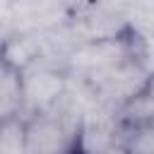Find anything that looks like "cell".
Segmentation results:
<instances>
[{
	"instance_id": "6da1fadb",
	"label": "cell",
	"mask_w": 154,
	"mask_h": 154,
	"mask_svg": "<svg viewBox=\"0 0 154 154\" xmlns=\"http://www.w3.org/2000/svg\"><path fill=\"white\" fill-rule=\"evenodd\" d=\"M26 142L29 154H65L70 147V135L60 118L41 113L26 120Z\"/></svg>"
},
{
	"instance_id": "7a4b0ae2",
	"label": "cell",
	"mask_w": 154,
	"mask_h": 154,
	"mask_svg": "<svg viewBox=\"0 0 154 154\" xmlns=\"http://www.w3.org/2000/svg\"><path fill=\"white\" fill-rule=\"evenodd\" d=\"M24 106L46 113L65 91V77L53 70H36L31 75H24Z\"/></svg>"
},
{
	"instance_id": "3957f363",
	"label": "cell",
	"mask_w": 154,
	"mask_h": 154,
	"mask_svg": "<svg viewBox=\"0 0 154 154\" xmlns=\"http://www.w3.org/2000/svg\"><path fill=\"white\" fill-rule=\"evenodd\" d=\"M24 108V77L0 58V120L19 116Z\"/></svg>"
},
{
	"instance_id": "277c9868",
	"label": "cell",
	"mask_w": 154,
	"mask_h": 154,
	"mask_svg": "<svg viewBox=\"0 0 154 154\" xmlns=\"http://www.w3.org/2000/svg\"><path fill=\"white\" fill-rule=\"evenodd\" d=\"M0 154H29L26 120L19 116L0 120Z\"/></svg>"
},
{
	"instance_id": "5b68a950",
	"label": "cell",
	"mask_w": 154,
	"mask_h": 154,
	"mask_svg": "<svg viewBox=\"0 0 154 154\" xmlns=\"http://www.w3.org/2000/svg\"><path fill=\"white\" fill-rule=\"evenodd\" d=\"M130 154H154V120L137 123L125 142Z\"/></svg>"
},
{
	"instance_id": "8992f818",
	"label": "cell",
	"mask_w": 154,
	"mask_h": 154,
	"mask_svg": "<svg viewBox=\"0 0 154 154\" xmlns=\"http://www.w3.org/2000/svg\"><path fill=\"white\" fill-rule=\"evenodd\" d=\"M101 154H130V152H128V147H125V144H111V147H108V149H103Z\"/></svg>"
}]
</instances>
